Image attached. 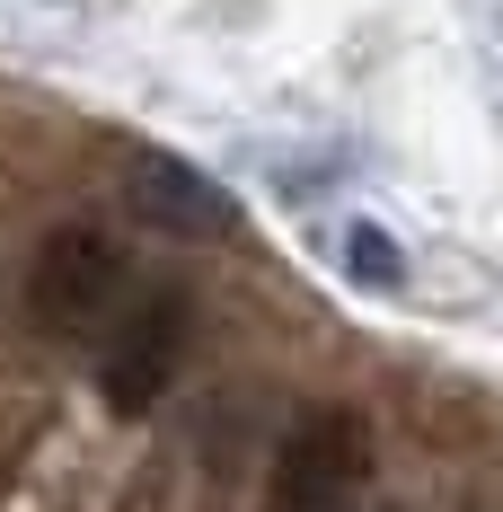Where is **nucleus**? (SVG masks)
<instances>
[{
  "label": "nucleus",
  "mask_w": 503,
  "mask_h": 512,
  "mask_svg": "<svg viewBox=\"0 0 503 512\" xmlns=\"http://www.w3.org/2000/svg\"><path fill=\"white\" fill-rule=\"evenodd\" d=\"M124 292V256H115V239H98V230H53L45 256H36V274H27V301H36V318H45L53 336H71V327H98V309Z\"/></svg>",
  "instance_id": "3"
},
{
  "label": "nucleus",
  "mask_w": 503,
  "mask_h": 512,
  "mask_svg": "<svg viewBox=\"0 0 503 512\" xmlns=\"http://www.w3.org/2000/svg\"><path fill=\"white\" fill-rule=\"evenodd\" d=\"M133 195H142L159 221H186V230H221V221H230L221 195H212L203 177H186V168H168V159H142V186H133Z\"/></svg>",
  "instance_id": "4"
},
{
  "label": "nucleus",
  "mask_w": 503,
  "mask_h": 512,
  "mask_svg": "<svg viewBox=\"0 0 503 512\" xmlns=\"http://www.w3.org/2000/svg\"><path fill=\"white\" fill-rule=\"evenodd\" d=\"M371 468V433L362 415H309L301 433L283 442L274 460V486H265V512H345V495Z\"/></svg>",
  "instance_id": "1"
},
{
  "label": "nucleus",
  "mask_w": 503,
  "mask_h": 512,
  "mask_svg": "<svg viewBox=\"0 0 503 512\" xmlns=\"http://www.w3.org/2000/svg\"><path fill=\"white\" fill-rule=\"evenodd\" d=\"M177 354H186V301L177 292H151V301H133V318L106 336L98 354V389L115 415H142L168 398V380H177Z\"/></svg>",
  "instance_id": "2"
}]
</instances>
